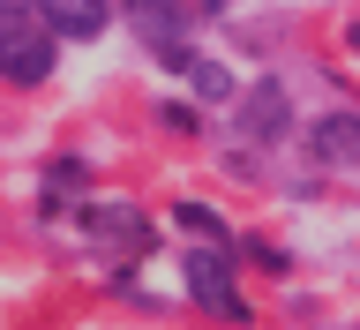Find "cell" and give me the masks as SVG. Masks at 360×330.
<instances>
[{"label": "cell", "instance_id": "1", "mask_svg": "<svg viewBox=\"0 0 360 330\" xmlns=\"http://www.w3.org/2000/svg\"><path fill=\"white\" fill-rule=\"evenodd\" d=\"M53 30L38 0H0V75L8 83H45L53 75Z\"/></svg>", "mask_w": 360, "mask_h": 330}, {"label": "cell", "instance_id": "2", "mask_svg": "<svg viewBox=\"0 0 360 330\" xmlns=\"http://www.w3.org/2000/svg\"><path fill=\"white\" fill-rule=\"evenodd\" d=\"M180 278H188V300H195L202 315H218V323H255L248 315V300L233 293V270H225V255L218 248H195V255H180Z\"/></svg>", "mask_w": 360, "mask_h": 330}, {"label": "cell", "instance_id": "3", "mask_svg": "<svg viewBox=\"0 0 360 330\" xmlns=\"http://www.w3.org/2000/svg\"><path fill=\"white\" fill-rule=\"evenodd\" d=\"M128 23L150 38L158 61H188V45H180V8H165V0H128Z\"/></svg>", "mask_w": 360, "mask_h": 330}, {"label": "cell", "instance_id": "4", "mask_svg": "<svg viewBox=\"0 0 360 330\" xmlns=\"http://www.w3.org/2000/svg\"><path fill=\"white\" fill-rule=\"evenodd\" d=\"M38 8H45V30H53V38H98L112 23L105 0H38Z\"/></svg>", "mask_w": 360, "mask_h": 330}, {"label": "cell", "instance_id": "5", "mask_svg": "<svg viewBox=\"0 0 360 330\" xmlns=\"http://www.w3.org/2000/svg\"><path fill=\"white\" fill-rule=\"evenodd\" d=\"M315 158H323V165H360V113L315 120Z\"/></svg>", "mask_w": 360, "mask_h": 330}, {"label": "cell", "instance_id": "6", "mask_svg": "<svg viewBox=\"0 0 360 330\" xmlns=\"http://www.w3.org/2000/svg\"><path fill=\"white\" fill-rule=\"evenodd\" d=\"M90 233H98V241H120V248L150 241V233H143V210H128V203H98V210H90Z\"/></svg>", "mask_w": 360, "mask_h": 330}, {"label": "cell", "instance_id": "7", "mask_svg": "<svg viewBox=\"0 0 360 330\" xmlns=\"http://www.w3.org/2000/svg\"><path fill=\"white\" fill-rule=\"evenodd\" d=\"M240 120H248V135H263V143H270V135H285V90H278V83H255Z\"/></svg>", "mask_w": 360, "mask_h": 330}, {"label": "cell", "instance_id": "8", "mask_svg": "<svg viewBox=\"0 0 360 330\" xmlns=\"http://www.w3.org/2000/svg\"><path fill=\"white\" fill-rule=\"evenodd\" d=\"M173 225H195V233L225 241V218H218V210H202V203H180V210H173Z\"/></svg>", "mask_w": 360, "mask_h": 330}, {"label": "cell", "instance_id": "9", "mask_svg": "<svg viewBox=\"0 0 360 330\" xmlns=\"http://www.w3.org/2000/svg\"><path fill=\"white\" fill-rule=\"evenodd\" d=\"M75 188H83V165H75V158H60V165L45 173V196H75Z\"/></svg>", "mask_w": 360, "mask_h": 330}, {"label": "cell", "instance_id": "10", "mask_svg": "<svg viewBox=\"0 0 360 330\" xmlns=\"http://www.w3.org/2000/svg\"><path fill=\"white\" fill-rule=\"evenodd\" d=\"M195 90H202V98H225L233 83H225V68H195Z\"/></svg>", "mask_w": 360, "mask_h": 330}]
</instances>
